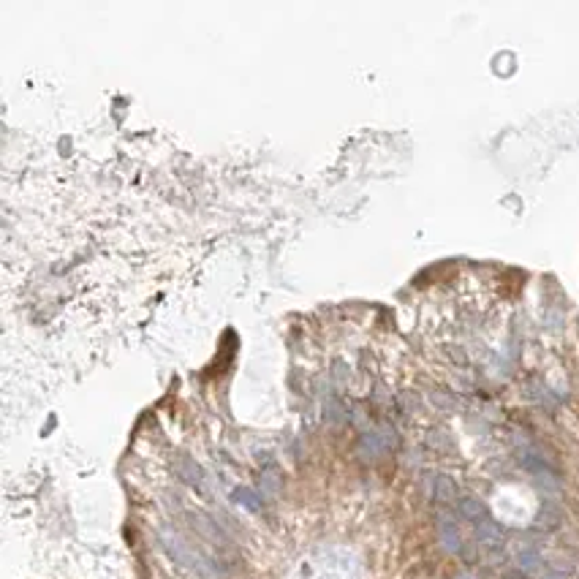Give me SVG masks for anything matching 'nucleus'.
Here are the masks:
<instances>
[{
    "instance_id": "f257e3e1",
    "label": "nucleus",
    "mask_w": 579,
    "mask_h": 579,
    "mask_svg": "<svg viewBox=\"0 0 579 579\" xmlns=\"http://www.w3.org/2000/svg\"><path fill=\"white\" fill-rule=\"evenodd\" d=\"M174 471H177V476L183 479V482H188L191 487H201L204 484V473H201V468L193 462L191 457H177L174 460Z\"/></svg>"
},
{
    "instance_id": "f03ea898",
    "label": "nucleus",
    "mask_w": 579,
    "mask_h": 579,
    "mask_svg": "<svg viewBox=\"0 0 579 579\" xmlns=\"http://www.w3.org/2000/svg\"><path fill=\"white\" fill-rule=\"evenodd\" d=\"M438 533H441V542H444V547L449 549V552H460V549H462L460 528H457V522H454L451 517L444 514L438 519Z\"/></svg>"
},
{
    "instance_id": "7ed1b4c3",
    "label": "nucleus",
    "mask_w": 579,
    "mask_h": 579,
    "mask_svg": "<svg viewBox=\"0 0 579 579\" xmlns=\"http://www.w3.org/2000/svg\"><path fill=\"white\" fill-rule=\"evenodd\" d=\"M476 528V539L482 542V544H487V547H501V542H503V530H501V525L492 519V517H487V519H482L479 525H473Z\"/></svg>"
},
{
    "instance_id": "20e7f679",
    "label": "nucleus",
    "mask_w": 579,
    "mask_h": 579,
    "mask_svg": "<svg viewBox=\"0 0 579 579\" xmlns=\"http://www.w3.org/2000/svg\"><path fill=\"white\" fill-rule=\"evenodd\" d=\"M457 509H460V514L465 517L468 522H473V525H479L482 519H487V506H484L479 498H460L457 501Z\"/></svg>"
},
{
    "instance_id": "39448f33",
    "label": "nucleus",
    "mask_w": 579,
    "mask_h": 579,
    "mask_svg": "<svg viewBox=\"0 0 579 579\" xmlns=\"http://www.w3.org/2000/svg\"><path fill=\"white\" fill-rule=\"evenodd\" d=\"M433 498L438 503H454L457 501V484L451 482L449 476H435V482H433Z\"/></svg>"
},
{
    "instance_id": "423d86ee",
    "label": "nucleus",
    "mask_w": 579,
    "mask_h": 579,
    "mask_svg": "<svg viewBox=\"0 0 579 579\" xmlns=\"http://www.w3.org/2000/svg\"><path fill=\"white\" fill-rule=\"evenodd\" d=\"M280 487H283V482H280V476H278V471H275V468L261 471V479H258V489H261V495H267V498H278V495H280Z\"/></svg>"
},
{
    "instance_id": "0eeeda50",
    "label": "nucleus",
    "mask_w": 579,
    "mask_h": 579,
    "mask_svg": "<svg viewBox=\"0 0 579 579\" xmlns=\"http://www.w3.org/2000/svg\"><path fill=\"white\" fill-rule=\"evenodd\" d=\"M557 525H560V509L552 506V503H544L542 512H539V517H536V528H542V530H555Z\"/></svg>"
},
{
    "instance_id": "6e6552de",
    "label": "nucleus",
    "mask_w": 579,
    "mask_h": 579,
    "mask_svg": "<svg viewBox=\"0 0 579 579\" xmlns=\"http://www.w3.org/2000/svg\"><path fill=\"white\" fill-rule=\"evenodd\" d=\"M539 552L536 549H530V547H525V549H519V555H517V566H519V571L522 574H530V571H536L539 569Z\"/></svg>"
},
{
    "instance_id": "1a4fd4ad",
    "label": "nucleus",
    "mask_w": 579,
    "mask_h": 579,
    "mask_svg": "<svg viewBox=\"0 0 579 579\" xmlns=\"http://www.w3.org/2000/svg\"><path fill=\"white\" fill-rule=\"evenodd\" d=\"M234 501H237V503H242V506H245V509H251V512L261 509V501L256 498V492H253V489H245V487H240V489L234 492Z\"/></svg>"
},
{
    "instance_id": "9d476101",
    "label": "nucleus",
    "mask_w": 579,
    "mask_h": 579,
    "mask_svg": "<svg viewBox=\"0 0 579 579\" xmlns=\"http://www.w3.org/2000/svg\"><path fill=\"white\" fill-rule=\"evenodd\" d=\"M549 579H557V577H549Z\"/></svg>"
}]
</instances>
